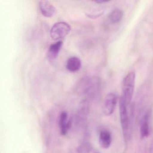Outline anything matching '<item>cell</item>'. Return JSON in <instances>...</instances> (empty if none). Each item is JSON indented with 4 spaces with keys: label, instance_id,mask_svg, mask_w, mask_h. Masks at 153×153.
<instances>
[{
    "label": "cell",
    "instance_id": "6da1fadb",
    "mask_svg": "<svg viewBox=\"0 0 153 153\" xmlns=\"http://www.w3.org/2000/svg\"><path fill=\"white\" fill-rule=\"evenodd\" d=\"M101 81L97 77L83 78L79 82L78 90L88 98L94 99L99 95Z\"/></svg>",
    "mask_w": 153,
    "mask_h": 153
},
{
    "label": "cell",
    "instance_id": "7a4b0ae2",
    "mask_svg": "<svg viewBox=\"0 0 153 153\" xmlns=\"http://www.w3.org/2000/svg\"><path fill=\"white\" fill-rule=\"evenodd\" d=\"M135 83V73L133 71L129 73L124 78L122 84L121 97L127 106L130 104L134 94Z\"/></svg>",
    "mask_w": 153,
    "mask_h": 153
},
{
    "label": "cell",
    "instance_id": "3957f363",
    "mask_svg": "<svg viewBox=\"0 0 153 153\" xmlns=\"http://www.w3.org/2000/svg\"><path fill=\"white\" fill-rule=\"evenodd\" d=\"M71 30L69 25L65 22L54 24L50 31L51 37L54 40H59L66 37Z\"/></svg>",
    "mask_w": 153,
    "mask_h": 153
},
{
    "label": "cell",
    "instance_id": "277c9868",
    "mask_svg": "<svg viewBox=\"0 0 153 153\" xmlns=\"http://www.w3.org/2000/svg\"><path fill=\"white\" fill-rule=\"evenodd\" d=\"M119 109L121 124L125 137L127 136L129 129L130 120L127 110V105L121 97L120 98Z\"/></svg>",
    "mask_w": 153,
    "mask_h": 153
},
{
    "label": "cell",
    "instance_id": "5b68a950",
    "mask_svg": "<svg viewBox=\"0 0 153 153\" xmlns=\"http://www.w3.org/2000/svg\"><path fill=\"white\" fill-rule=\"evenodd\" d=\"M117 102V96L114 93H110L105 97L103 111L104 113L109 116L113 113Z\"/></svg>",
    "mask_w": 153,
    "mask_h": 153
},
{
    "label": "cell",
    "instance_id": "8992f818",
    "mask_svg": "<svg viewBox=\"0 0 153 153\" xmlns=\"http://www.w3.org/2000/svg\"><path fill=\"white\" fill-rule=\"evenodd\" d=\"M39 8L42 15L45 17H52L56 13L55 7L48 1H41L39 2Z\"/></svg>",
    "mask_w": 153,
    "mask_h": 153
},
{
    "label": "cell",
    "instance_id": "52a82bcc",
    "mask_svg": "<svg viewBox=\"0 0 153 153\" xmlns=\"http://www.w3.org/2000/svg\"><path fill=\"white\" fill-rule=\"evenodd\" d=\"M71 122L66 111L62 112L59 118V127L61 134L66 135L71 127Z\"/></svg>",
    "mask_w": 153,
    "mask_h": 153
},
{
    "label": "cell",
    "instance_id": "ba28073f",
    "mask_svg": "<svg viewBox=\"0 0 153 153\" xmlns=\"http://www.w3.org/2000/svg\"><path fill=\"white\" fill-rule=\"evenodd\" d=\"M111 141V135L109 131L105 129L101 130L99 135V142L101 146L104 149L108 148Z\"/></svg>",
    "mask_w": 153,
    "mask_h": 153
},
{
    "label": "cell",
    "instance_id": "9c48e42d",
    "mask_svg": "<svg viewBox=\"0 0 153 153\" xmlns=\"http://www.w3.org/2000/svg\"><path fill=\"white\" fill-rule=\"evenodd\" d=\"M89 104L87 100H85L80 104L78 110L77 119L80 121L85 120L89 112Z\"/></svg>",
    "mask_w": 153,
    "mask_h": 153
},
{
    "label": "cell",
    "instance_id": "30bf717a",
    "mask_svg": "<svg viewBox=\"0 0 153 153\" xmlns=\"http://www.w3.org/2000/svg\"><path fill=\"white\" fill-rule=\"evenodd\" d=\"M81 67V60L78 57H71L67 61L66 68L71 72H76L80 69Z\"/></svg>",
    "mask_w": 153,
    "mask_h": 153
},
{
    "label": "cell",
    "instance_id": "8fae6325",
    "mask_svg": "<svg viewBox=\"0 0 153 153\" xmlns=\"http://www.w3.org/2000/svg\"><path fill=\"white\" fill-rule=\"evenodd\" d=\"M62 45V42L59 41L50 46L47 53V56L50 60H53L57 58Z\"/></svg>",
    "mask_w": 153,
    "mask_h": 153
},
{
    "label": "cell",
    "instance_id": "7c38bea8",
    "mask_svg": "<svg viewBox=\"0 0 153 153\" xmlns=\"http://www.w3.org/2000/svg\"><path fill=\"white\" fill-rule=\"evenodd\" d=\"M149 115L148 113H146L143 116L141 120V124L140 127V134L141 137L142 138L147 137L149 136Z\"/></svg>",
    "mask_w": 153,
    "mask_h": 153
},
{
    "label": "cell",
    "instance_id": "4fadbf2b",
    "mask_svg": "<svg viewBox=\"0 0 153 153\" xmlns=\"http://www.w3.org/2000/svg\"><path fill=\"white\" fill-rule=\"evenodd\" d=\"M123 17V12L119 9H116L113 10L109 16V19L113 24L119 23Z\"/></svg>",
    "mask_w": 153,
    "mask_h": 153
},
{
    "label": "cell",
    "instance_id": "5bb4252c",
    "mask_svg": "<svg viewBox=\"0 0 153 153\" xmlns=\"http://www.w3.org/2000/svg\"><path fill=\"white\" fill-rule=\"evenodd\" d=\"M78 153H101L88 143H84L78 149Z\"/></svg>",
    "mask_w": 153,
    "mask_h": 153
},
{
    "label": "cell",
    "instance_id": "9a60e30c",
    "mask_svg": "<svg viewBox=\"0 0 153 153\" xmlns=\"http://www.w3.org/2000/svg\"><path fill=\"white\" fill-rule=\"evenodd\" d=\"M107 1H106V0H97V1H95V2H96V3H103V2H107Z\"/></svg>",
    "mask_w": 153,
    "mask_h": 153
}]
</instances>
